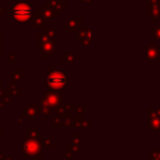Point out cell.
<instances>
[{"instance_id": "2", "label": "cell", "mask_w": 160, "mask_h": 160, "mask_svg": "<svg viewBox=\"0 0 160 160\" xmlns=\"http://www.w3.org/2000/svg\"><path fill=\"white\" fill-rule=\"evenodd\" d=\"M48 82L53 86H62L66 83V78L60 72H55L48 78Z\"/></svg>"}, {"instance_id": "1", "label": "cell", "mask_w": 160, "mask_h": 160, "mask_svg": "<svg viewBox=\"0 0 160 160\" xmlns=\"http://www.w3.org/2000/svg\"><path fill=\"white\" fill-rule=\"evenodd\" d=\"M12 14H13L14 20L20 21V22H24V21H28L31 18L32 9L27 3H18V5L13 8Z\"/></svg>"}]
</instances>
